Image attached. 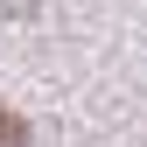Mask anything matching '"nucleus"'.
I'll return each instance as SVG.
<instances>
[{
  "label": "nucleus",
  "mask_w": 147,
  "mask_h": 147,
  "mask_svg": "<svg viewBox=\"0 0 147 147\" xmlns=\"http://www.w3.org/2000/svg\"><path fill=\"white\" fill-rule=\"evenodd\" d=\"M21 133H28V126H21V119H14V112H7V105H0V147H21Z\"/></svg>",
  "instance_id": "1"
}]
</instances>
